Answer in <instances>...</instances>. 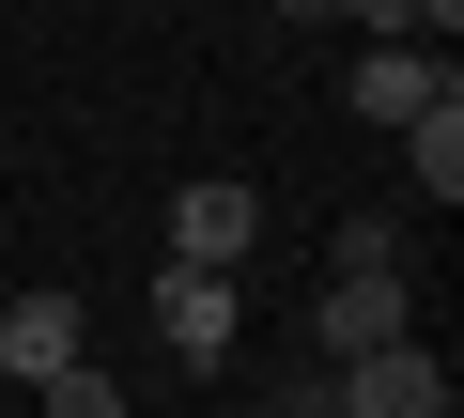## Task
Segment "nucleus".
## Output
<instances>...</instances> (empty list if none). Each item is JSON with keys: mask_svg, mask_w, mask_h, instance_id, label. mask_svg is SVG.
Here are the masks:
<instances>
[{"mask_svg": "<svg viewBox=\"0 0 464 418\" xmlns=\"http://www.w3.org/2000/svg\"><path fill=\"white\" fill-rule=\"evenodd\" d=\"M248 248H264V186H248V170H186V186H170V264L248 279Z\"/></svg>", "mask_w": 464, "mask_h": 418, "instance_id": "1", "label": "nucleus"}, {"mask_svg": "<svg viewBox=\"0 0 464 418\" xmlns=\"http://www.w3.org/2000/svg\"><path fill=\"white\" fill-rule=\"evenodd\" d=\"M387 341H418L402 279H310V372H356V356H387Z\"/></svg>", "mask_w": 464, "mask_h": 418, "instance_id": "2", "label": "nucleus"}, {"mask_svg": "<svg viewBox=\"0 0 464 418\" xmlns=\"http://www.w3.org/2000/svg\"><path fill=\"white\" fill-rule=\"evenodd\" d=\"M325 418H464V403H449V356L433 341H387V356L325 372Z\"/></svg>", "mask_w": 464, "mask_h": 418, "instance_id": "3", "label": "nucleus"}, {"mask_svg": "<svg viewBox=\"0 0 464 418\" xmlns=\"http://www.w3.org/2000/svg\"><path fill=\"white\" fill-rule=\"evenodd\" d=\"M232 326H248V295H232V279H201V264H170V279H155V341H170L186 372H217V356H232Z\"/></svg>", "mask_w": 464, "mask_h": 418, "instance_id": "4", "label": "nucleus"}, {"mask_svg": "<svg viewBox=\"0 0 464 418\" xmlns=\"http://www.w3.org/2000/svg\"><path fill=\"white\" fill-rule=\"evenodd\" d=\"M93 341H78V295H0V372L16 387H47V372H78Z\"/></svg>", "mask_w": 464, "mask_h": 418, "instance_id": "5", "label": "nucleus"}, {"mask_svg": "<svg viewBox=\"0 0 464 418\" xmlns=\"http://www.w3.org/2000/svg\"><path fill=\"white\" fill-rule=\"evenodd\" d=\"M433 93H464L449 47H356V124H418Z\"/></svg>", "mask_w": 464, "mask_h": 418, "instance_id": "6", "label": "nucleus"}, {"mask_svg": "<svg viewBox=\"0 0 464 418\" xmlns=\"http://www.w3.org/2000/svg\"><path fill=\"white\" fill-rule=\"evenodd\" d=\"M402 170H418L433 201H464V93H433V109L402 124Z\"/></svg>", "mask_w": 464, "mask_h": 418, "instance_id": "7", "label": "nucleus"}, {"mask_svg": "<svg viewBox=\"0 0 464 418\" xmlns=\"http://www.w3.org/2000/svg\"><path fill=\"white\" fill-rule=\"evenodd\" d=\"M418 248H402V218H341L325 233V279H402Z\"/></svg>", "mask_w": 464, "mask_h": 418, "instance_id": "8", "label": "nucleus"}, {"mask_svg": "<svg viewBox=\"0 0 464 418\" xmlns=\"http://www.w3.org/2000/svg\"><path fill=\"white\" fill-rule=\"evenodd\" d=\"M356 32H372V47H449L464 0H356Z\"/></svg>", "mask_w": 464, "mask_h": 418, "instance_id": "9", "label": "nucleus"}, {"mask_svg": "<svg viewBox=\"0 0 464 418\" xmlns=\"http://www.w3.org/2000/svg\"><path fill=\"white\" fill-rule=\"evenodd\" d=\"M32 403H47V418H124V387H109V372H93V356H78V372H47V387H32Z\"/></svg>", "mask_w": 464, "mask_h": 418, "instance_id": "10", "label": "nucleus"}, {"mask_svg": "<svg viewBox=\"0 0 464 418\" xmlns=\"http://www.w3.org/2000/svg\"><path fill=\"white\" fill-rule=\"evenodd\" d=\"M279 16H356V0H279Z\"/></svg>", "mask_w": 464, "mask_h": 418, "instance_id": "11", "label": "nucleus"}, {"mask_svg": "<svg viewBox=\"0 0 464 418\" xmlns=\"http://www.w3.org/2000/svg\"><path fill=\"white\" fill-rule=\"evenodd\" d=\"M32 418H47V403H32Z\"/></svg>", "mask_w": 464, "mask_h": 418, "instance_id": "12", "label": "nucleus"}]
</instances>
